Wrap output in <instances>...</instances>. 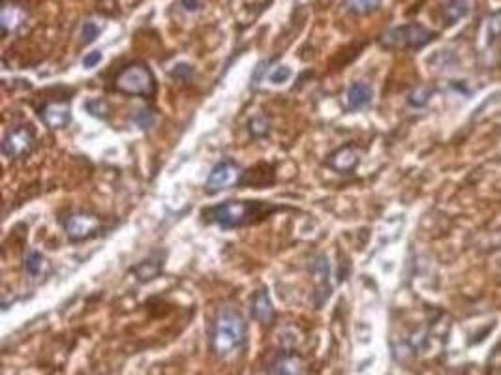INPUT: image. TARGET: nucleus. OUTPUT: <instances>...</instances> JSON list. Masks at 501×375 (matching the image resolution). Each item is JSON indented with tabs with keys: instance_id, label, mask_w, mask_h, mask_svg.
Segmentation results:
<instances>
[{
	"instance_id": "f257e3e1",
	"label": "nucleus",
	"mask_w": 501,
	"mask_h": 375,
	"mask_svg": "<svg viewBox=\"0 0 501 375\" xmlns=\"http://www.w3.org/2000/svg\"><path fill=\"white\" fill-rule=\"evenodd\" d=\"M274 210H278L276 207L263 203V201H227V203L216 205L205 210L203 218L224 229H235L240 225L266 218Z\"/></svg>"
},
{
	"instance_id": "f03ea898",
	"label": "nucleus",
	"mask_w": 501,
	"mask_h": 375,
	"mask_svg": "<svg viewBox=\"0 0 501 375\" xmlns=\"http://www.w3.org/2000/svg\"><path fill=\"white\" fill-rule=\"evenodd\" d=\"M246 334L244 319L233 308H224L218 313L212 334V349L218 357H227L242 344Z\"/></svg>"
},
{
	"instance_id": "7ed1b4c3",
	"label": "nucleus",
	"mask_w": 501,
	"mask_h": 375,
	"mask_svg": "<svg viewBox=\"0 0 501 375\" xmlns=\"http://www.w3.org/2000/svg\"><path fill=\"white\" fill-rule=\"evenodd\" d=\"M115 90L120 94H126V96L151 98L154 90H156L154 75H152L151 70L146 68V64L131 62L117 75Z\"/></svg>"
},
{
	"instance_id": "20e7f679",
	"label": "nucleus",
	"mask_w": 501,
	"mask_h": 375,
	"mask_svg": "<svg viewBox=\"0 0 501 375\" xmlns=\"http://www.w3.org/2000/svg\"><path fill=\"white\" fill-rule=\"evenodd\" d=\"M433 36L436 34L424 25L409 23V25L394 26L391 31H387L382 36V45L385 49H421L429 45Z\"/></svg>"
},
{
	"instance_id": "39448f33",
	"label": "nucleus",
	"mask_w": 501,
	"mask_h": 375,
	"mask_svg": "<svg viewBox=\"0 0 501 375\" xmlns=\"http://www.w3.org/2000/svg\"><path fill=\"white\" fill-rule=\"evenodd\" d=\"M64 229L72 242H83L102 229V219L89 212H73L64 219Z\"/></svg>"
},
{
	"instance_id": "423d86ee",
	"label": "nucleus",
	"mask_w": 501,
	"mask_h": 375,
	"mask_svg": "<svg viewBox=\"0 0 501 375\" xmlns=\"http://www.w3.org/2000/svg\"><path fill=\"white\" fill-rule=\"evenodd\" d=\"M34 141H36V136H34L32 126H17L8 131V136L2 141V152L10 160H19L32 151Z\"/></svg>"
},
{
	"instance_id": "0eeeda50",
	"label": "nucleus",
	"mask_w": 501,
	"mask_h": 375,
	"mask_svg": "<svg viewBox=\"0 0 501 375\" xmlns=\"http://www.w3.org/2000/svg\"><path fill=\"white\" fill-rule=\"evenodd\" d=\"M237 183H240V167L233 160H222V162L212 167L205 188H207L209 193H218Z\"/></svg>"
},
{
	"instance_id": "6e6552de",
	"label": "nucleus",
	"mask_w": 501,
	"mask_h": 375,
	"mask_svg": "<svg viewBox=\"0 0 501 375\" xmlns=\"http://www.w3.org/2000/svg\"><path fill=\"white\" fill-rule=\"evenodd\" d=\"M269 375H308V364L301 354L287 353L272 362Z\"/></svg>"
},
{
	"instance_id": "1a4fd4ad",
	"label": "nucleus",
	"mask_w": 501,
	"mask_h": 375,
	"mask_svg": "<svg viewBox=\"0 0 501 375\" xmlns=\"http://www.w3.org/2000/svg\"><path fill=\"white\" fill-rule=\"evenodd\" d=\"M42 120L51 130H63V128H66V126L70 124V120H72L70 105L60 104V102L48 104L42 111Z\"/></svg>"
},
{
	"instance_id": "9d476101",
	"label": "nucleus",
	"mask_w": 501,
	"mask_h": 375,
	"mask_svg": "<svg viewBox=\"0 0 501 375\" xmlns=\"http://www.w3.org/2000/svg\"><path fill=\"white\" fill-rule=\"evenodd\" d=\"M360 160V151L357 146H342L338 151L334 152L329 160V165L333 167L334 171L338 173H350L355 169V165Z\"/></svg>"
},
{
	"instance_id": "9b49d317",
	"label": "nucleus",
	"mask_w": 501,
	"mask_h": 375,
	"mask_svg": "<svg viewBox=\"0 0 501 375\" xmlns=\"http://www.w3.org/2000/svg\"><path fill=\"white\" fill-rule=\"evenodd\" d=\"M374 92L368 83L357 81L348 89V109L350 111H360L368 107L372 104Z\"/></svg>"
},
{
	"instance_id": "f8f14e48",
	"label": "nucleus",
	"mask_w": 501,
	"mask_h": 375,
	"mask_svg": "<svg viewBox=\"0 0 501 375\" xmlns=\"http://www.w3.org/2000/svg\"><path fill=\"white\" fill-rule=\"evenodd\" d=\"M471 10V2L470 0H443L441 2V19L447 26L456 25V23L470 13Z\"/></svg>"
},
{
	"instance_id": "ddd939ff",
	"label": "nucleus",
	"mask_w": 501,
	"mask_h": 375,
	"mask_svg": "<svg viewBox=\"0 0 501 375\" xmlns=\"http://www.w3.org/2000/svg\"><path fill=\"white\" fill-rule=\"evenodd\" d=\"M252 317L265 327H269L274 321V308H272V300L266 291H259L252 300Z\"/></svg>"
},
{
	"instance_id": "4468645a",
	"label": "nucleus",
	"mask_w": 501,
	"mask_h": 375,
	"mask_svg": "<svg viewBox=\"0 0 501 375\" xmlns=\"http://www.w3.org/2000/svg\"><path fill=\"white\" fill-rule=\"evenodd\" d=\"M162 265H163V254L162 251H158V254H154V256L143 259L137 266H134L131 272L136 274L137 280L145 283V281L154 280V278L162 272Z\"/></svg>"
},
{
	"instance_id": "2eb2a0df",
	"label": "nucleus",
	"mask_w": 501,
	"mask_h": 375,
	"mask_svg": "<svg viewBox=\"0 0 501 375\" xmlns=\"http://www.w3.org/2000/svg\"><path fill=\"white\" fill-rule=\"evenodd\" d=\"M23 17H25V13H23V10L19 6L6 2L4 8H2V13H0V25L4 28V34L16 31L17 26L21 25Z\"/></svg>"
},
{
	"instance_id": "dca6fc26",
	"label": "nucleus",
	"mask_w": 501,
	"mask_h": 375,
	"mask_svg": "<svg viewBox=\"0 0 501 375\" xmlns=\"http://www.w3.org/2000/svg\"><path fill=\"white\" fill-rule=\"evenodd\" d=\"M383 0H344L345 10L353 16H368L382 6Z\"/></svg>"
},
{
	"instance_id": "f3484780",
	"label": "nucleus",
	"mask_w": 501,
	"mask_h": 375,
	"mask_svg": "<svg viewBox=\"0 0 501 375\" xmlns=\"http://www.w3.org/2000/svg\"><path fill=\"white\" fill-rule=\"evenodd\" d=\"M48 261L43 259V256L40 251L36 250H28L25 254V261H23V266H25V272L31 278H38L43 272V266H45Z\"/></svg>"
},
{
	"instance_id": "a211bd4d",
	"label": "nucleus",
	"mask_w": 501,
	"mask_h": 375,
	"mask_svg": "<svg viewBox=\"0 0 501 375\" xmlns=\"http://www.w3.org/2000/svg\"><path fill=\"white\" fill-rule=\"evenodd\" d=\"M485 38H486V42H485L486 45L496 43L497 38H501V10L490 13V16H488V19H486Z\"/></svg>"
},
{
	"instance_id": "6ab92c4d",
	"label": "nucleus",
	"mask_w": 501,
	"mask_h": 375,
	"mask_svg": "<svg viewBox=\"0 0 501 375\" xmlns=\"http://www.w3.org/2000/svg\"><path fill=\"white\" fill-rule=\"evenodd\" d=\"M432 96L433 87H430V85H419V87H415V89L411 90L407 102H409V105H413V107H424V105L429 104Z\"/></svg>"
},
{
	"instance_id": "aec40b11",
	"label": "nucleus",
	"mask_w": 501,
	"mask_h": 375,
	"mask_svg": "<svg viewBox=\"0 0 501 375\" xmlns=\"http://www.w3.org/2000/svg\"><path fill=\"white\" fill-rule=\"evenodd\" d=\"M248 130H250V136L254 137V139H263V137L269 136V131H271V124H269V120H266L265 116L257 115L250 120Z\"/></svg>"
},
{
	"instance_id": "412c9836",
	"label": "nucleus",
	"mask_w": 501,
	"mask_h": 375,
	"mask_svg": "<svg viewBox=\"0 0 501 375\" xmlns=\"http://www.w3.org/2000/svg\"><path fill=\"white\" fill-rule=\"evenodd\" d=\"M154 122H156V116L151 109H137L131 115V124L139 128V130H149L154 126Z\"/></svg>"
},
{
	"instance_id": "4be33fe9",
	"label": "nucleus",
	"mask_w": 501,
	"mask_h": 375,
	"mask_svg": "<svg viewBox=\"0 0 501 375\" xmlns=\"http://www.w3.org/2000/svg\"><path fill=\"white\" fill-rule=\"evenodd\" d=\"M87 111H89V115L96 116V119H104L105 115H107V102L102 98H95L90 99V102H87Z\"/></svg>"
},
{
	"instance_id": "5701e85b",
	"label": "nucleus",
	"mask_w": 501,
	"mask_h": 375,
	"mask_svg": "<svg viewBox=\"0 0 501 375\" xmlns=\"http://www.w3.org/2000/svg\"><path fill=\"white\" fill-rule=\"evenodd\" d=\"M289 77H291V70L287 68V66H284V64H280L276 68H272V72H269V81H271L272 85L286 83Z\"/></svg>"
},
{
	"instance_id": "b1692460",
	"label": "nucleus",
	"mask_w": 501,
	"mask_h": 375,
	"mask_svg": "<svg viewBox=\"0 0 501 375\" xmlns=\"http://www.w3.org/2000/svg\"><path fill=\"white\" fill-rule=\"evenodd\" d=\"M99 36V26L92 21L83 23L81 26V38H83V43H90L95 42L96 38Z\"/></svg>"
},
{
	"instance_id": "393cba45",
	"label": "nucleus",
	"mask_w": 501,
	"mask_h": 375,
	"mask_svg": "<svg viewBox=\"0 0 501 375\" xmlns=\"http://www.w3.org/2000/svg\"><path fill=\"white\" fill-rule=\"evenodd\" d=\"M193 73V70H192V66L190 64H177L175 68H173V72H171V75L175 79H188L190 75Z\"/></svg>"
},
{
	"instance_id": "a878e982",
	"label": "nucleus",
	"mask_w": 501,
	"mask_h": 375,
	"mask_svg": "<svg viewBox=\"0 0 501 375\" xmlns=\"http://www.w3.org/2000/svg\"><path fill=\"white\" fill-rule=\"evenodd\" d=\"M99 60H102V53L92 51L83 58V66L85 68H95V66H98L99 64Z\"/></svg>"
},
{
	"instance_id": "bb28decb",
	"label": "nucleus",
	"mask_w": 501,
	"mask_h": 375,
	"mask_svg": "<svg viewBox=\"0 0 501 375\" xmlns=\"http://www.w3.org/2000/svg\"><path fill=\"white\" fill-rule=\"evenodd\" d=\"M183 2V8L188 11H198L201 10V6H203V2L201 0H181Z\"/></svg>"
}]
</instances>
